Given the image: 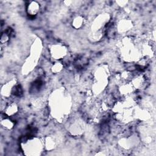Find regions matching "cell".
I'll return each instance as SVG.
<instances>
[{"label":"cell","mask_w":156,"mask_h":156,"mask_svg":"<svg viewBox=\"0 0 156 156\" xmlns=\"http://www.w3.org/2000/svg\"><path fill=\"white\" fill-rule=\"evenodd\" d=\"M40 5L37 1H30L27 5L26 11L29 15L35 16L40 11Z\"/></svg>","instance_id":"2"},{"label":"cell","mask_w":156,"mask_h":156,"mask_svg":"<svg viewBox=\"0 0 156 156\" xmlns=\"http://www.w3.org/2000/svg\"><path fill=\"white\" fill-rule=\"evenodd\" d=\"M83 23V18L80 16H78L74 18V19L73 20L72 24H73V27H74L75 29H79L80 27H82Z\"/></svg>","instance_id":"5"},{"label":"cell","mask_w":156,"mask_h":156,"mask_svg":"<svg viewBox=\"0 0 156 156\" xmlns=\"http://www.w3.org/2000/svg\"><path fill=\"white\" fill-rule=\"evenodd\" d=\"M18 111V108L17 105L14 103H10L7 105L4 109V114L8 116H12L16 114Z\"/></svg>","instance_id":"3"},{"label":"cell","mask_w":156,"mask_h":156,"mask_svg":"<svg viewBox=\"0 0 156 156\" xmlns=\"http://www.w3.org/2000/svg\"><path fill=\"white\" fill-rule=\"evenodd\" d=\"M63 68V65L60 63H55L52 67V71L53 73H58Z\"/></svg>","instance_id":"6"},{"label":"cell","mask_w":156,"mask_h":156,"mask_svg":"<svg viewBox=\"0 0 156 156\" xmlns=\"http://www.w3.org/2000/svg\"><path fill=\"white\" fill-rule=\"evenodd\" d=\"M51 54L53 57H54L55 59H60L61 57H64L66 54V49L63 46L60 45H54L52 46Z\"/></svg>","instance_id":"1"},{"label":"cell","mask_w":156,"mask_h":156,"mask_svg":"<svg viewBox=\"0 0 156 156\" xmlns=\"http://www.w3.org/2000/svg\"><path fill=\"white\" fill-rule=\"evenodd\" d=\"M1 125L4 129L10 130L14 127V122L12 120L8 118H4L1 119Z\"/></svg>","instance_id":"4"}]
</instances>
